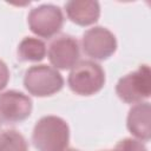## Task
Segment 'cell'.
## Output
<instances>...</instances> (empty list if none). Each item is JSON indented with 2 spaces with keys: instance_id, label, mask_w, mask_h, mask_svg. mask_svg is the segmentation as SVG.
<instances>
[{
  "instance_id": "10",
  "label": "cell",
  "mask_w": 151,
  "mask_h": 151,
  "mask_svg": "<svg viewBox=\"0 0 151 151\" xmlns=\"http://www.w3.org/2000/svg\"><path fill=\"white\" fill-rule=\"evenodd\" d=\"M65 11L68 19L79 25L88 26L100 17V5L93 0H71L65 2Z\"/></svg>"
},
{
  "instance_id": "8",
  "label": "cell",
  "mask_w": 151,
  "mask_h": 151,
  "mask_svg": "<svg viewBox=\"0 0 151 151\" xmlns=\"http://www.w3.org/2000/svg\"><path fill=\"white\" fill-rule=\"evenodd\" d=\"M32 99L22 92L9 90L0 93V119L7 124L20 123L32 112Z\"/></svg>"
},
{
  "instance_id": "1",
  "label": "cell",
  "mask_w": 151,
  "mask_h": 151,
  "mask_svg": "<svg viewBox=\"0 0 151 151\" xmlns=\"http://www.w3.org/2000/svg\"><path fill=\"white\" fill-rule=\"evenodd\" d=\"M70 140L67 123L57 116L40 118L33 129L32 142L38 151H63Z\"/></svg>"
},
{
  "instance_id": "5",
  "label": "cell",
  "mask_w": 151,
  "mask_h": 151,
  "mask_svg": "<svg viewBox=\"0 0 151 151\" xmlns=\"http://www.w3.org/2000/svg\"><path fill=\"white\" fill-rule=\"evenodd\" d=\"M29 29L41 38H52L64 25L63 11L59 6L42 4L31 9L27 17Z\"/></svg>"
},
{
  "instance_id": "4",
  "label": "cell",
  "mask_w": 151,
  "mask_h": 151,
  "mask_svg": "<svg viewBox=\"0 0 151 151\" xmlns=\"http://www.w3.org/2000/svg\"><path fill=\"white\" fill-rule=\"evenodd\" d=\"M24 86L32 96L48 97L63 88L64 78L54 67L34 65L26 70Z\"/></svg>"
},
{
  "instance_id": "11",
  "label": "cell",
  "mask_w": 151,
  "mask_h": 151,
  "mask_svg": "<svg viewBox=\"0 0 151 151\" xmlns=\"http://www.w3.org/2000/svg\"><path fill=\"white\" fill-rule=\"evenodd\" d=\"M21 61H41L46 57V45L42 40L33 37H25L17 50Z\"/></svg>"
},
{
  "instance_id": "9",
  "label": "cell",
  "mask_w": 151,
  "mask_h": 151,
  "mask_svg": "<svg viewBox=\"0 0 151 151\" xmlns=\"http://www.w3.org/2000/svg\"><path fill=\"white\" fill-rule=\"evenodd\" d=\"M151 106L147 101L133 105L127 114V130L140 142H149L151 137Z\"/></svg>"
},
{
  "instance_id": "3",
  "label": "cell",
  "mask_w": 151,
  "mask_h": 151,
  "mask_svg": "<svg viewBox=\"0 0 151 151\" xmlns=\"http://www.w3.org/2000/svg\"><path fill=\"white\" fill-rule=\"evenodd\" d=\"M117 96L126 104H138L151 94V73L147 65L122 77L116 85Z\"/></svg>"
},
{
  "instance_id": "6",
  "label": "cell",
  "mask_w": 151,
  "mask_h": 151,
  "mask_svg": "<svg viewBox=\"0 0 151 151\" xmlns=\"http://www.w3.org/2000/svg\"><path fill=\"white\" fill-rule=\"evenodd\" d=\"M84 53L94 60H106L117 50L116 35L103 26H94L83 34Z\"/></svg>"
},
{
  "instance_id": "15",
  "label": "cell",
  "mask_w": 151,
  "mask_h": 151,
  "mask_svg": "<svg viewBox=\"0 0 151 151\" xmlns=\"http://www.w3.org/2000/svg\"><path fill=\"white\" fill-rule=\"evenodd\" d=\"M63 151H80V150H77V149H65Z\"/></svg>"
},
{
  "instance_id": "7",
  "label": "cell",
  "mask_w": 151,
  "mask_h": 151,
  "mask_svg": "<svg viewBox=\"0 0 151 151\" xmlns=\"http://www.w3.org/2000/svg\"><path fill=\"white\" fill-rule=\"evenodd\" d=\"M47 53L54 68L68 70L78 63L80 55L79 42L70 34H60L51 40Z\"/></svg>"
},
{
  "instance_id": "16",
  "label": "cell",
  "mask_w": 151,
  "mask_h": 151,
  "mask_svg": "<svg viewBox=\"0 0 151 151\" xmlns=\"http://www.w3.org/2000/svg\"><path fill=\"white\" fill-rule=\"evenodd\" d=\"M101 151H114L113 149H110V150H101Z\"/></svg>"
},
{
  "instance_id": "14",
  "label": "cell",
  "mask_w": 151,
  "mask_h": 151,
  "mask_svg": "<svg viewBox=\"0 0 151 151\" xmlns=\"http://www.w3.org/2000/svg\"><path fill=\"white\" fill-rule=\"evenodd\" d=\"M8 80H9L8 67H7V65L2 60H0V91L6 87Z\"/></svg>"
},
{
  "instance_id": "2",
  "label": "cell",
  "mask_w": 151,
  "mask_h": 151,
  "mask_svg": "<svg viewBox=\"0 0 151 151\" xmlns=\"http://www.w3.org/2000/svg\"><path fill=\"white\" fill-rule=\"evenodd\" d=\"M68 87L79 96H92L98 93L105 85V72L93 60L77 63L67 78Z\"/></svg>"
},
{
  "instance_id": "13",
  "label": "cell",
  "mask_w": 151,
  "mask_h": 151,
  "mask_svg": "<svg viewBox=\"0 0 151 151\" xmlns=\"http://www.w3.org/2000/svg\"><path fill=\"white\" fill-rule=\"evenodd\" d=\"M113 150L114 151H147L145 144L134 138H124L119 140Z\"/></svg>"
},
{
  "instance_id": "12",
  "label": "cell",
  "mask_w": 151,
  "mask_h": 151,
  "mask_svg": "<svg viewBox=\"0 0 151 151\" xmlns=\"http://www.w3.org/2000/svg\"><path fill=\"white\" fill-rule=\"evenodd\" d=\"M0 151H28L25 137L14 129L0 132Z\"/></svg>"
}]
</instances>
